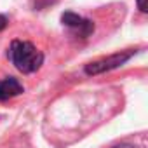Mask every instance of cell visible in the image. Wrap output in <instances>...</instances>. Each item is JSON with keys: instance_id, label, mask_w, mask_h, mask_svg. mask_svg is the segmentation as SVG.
I'll use <instances>...</instances> for the list:
<instances>
[{"instance_id": "cell-1", "label": "cell", "mask_w": 148, "mask_h": 148, "mask_svg": "<svg viewBox=\"0 0 148 148\" xmlns=\"http://www.w3.org/2000/svg\"><path fill=\"white\" fill-rule=\"evenodd\" d=\"M9 59L23 73L37 71L44 63V54L28 40H12L9 47Z\"/></svg>"}, {"instance_id": "cell-5", "label": "cell", "mask_w": 148, "mask_h": 148, "mask_svg": "<svg viewBox=\"0 0 148 148\" xmlns=\"http://www.w3.org/2000/svg\"><path fill=\"white\" fill-rule=\"evenodd\" d=\"M136 4H138V9L141 12H146L148 11V5H146V0H136Z\"/></svg>"}, {"instance_id": "cell-3", "label": "cell", "mask_w": 148, "mask_h": 148, "mask_svg": "<svg viewBox=\"0 0 148 148\" xmlns=\"http://www.w3.org/2000/svg\"><path fill=\"white\" fill-rule=\"evenodd\" d=\"M61 23L70 28L75 35H79L80 38H87L92 32H94V23L91 19H86L75 12H64L61 16Z\"/></svg>"}, {"instance_id": "cell-7", "label": "cell", "mask_w": 148, "mask_h": 148, "mask_svg": "<svg viewBox=\"0 0 148 148\" xmlns=\"http://www.w3.org/2000/svg\"><path fill=\"white\" fill-rule=\"evenodd\" d=\"M112 148H134L132 145H127V143H122V145H115V146H112Z\"/></svg>"}, {"instance_id": "cell-4", "label": "cell", "mask_w": 148, "mask_h": 148, "mask_svg": "<svg viewBox=\"0 0 148 148\" xmlns=\"http://www.w3.org/2000/svg\"><path fill=\"white\" fill-rule=\"evenodd\" d=\"M23 91H25V87L14 77H5L0 80V101H7L11 98H16Z\"/></svg>"}, {"instance_id": "cell-6", "label": "cell", "mask_w": 148, "mask_h": 148, "mask_svg": "<svg viewBox=\"0 0 148 148\" xmlns=\"http://www.w3.org/2000/svg\"><path fill=\"white\" fill-rule=\"evenodd\" d=\"M5 26H7V18L0 14V32H2V30H4Z\"/></svg>"}, {"instance_id": "cell-2", "label": "cell", "mask_w": 148, "mask_h": 148, "mask_svg": "<svg viewBox=\"0 0 148 148\" xmlns=\"http://www.w3.org/2000/svg\"><path fill=\"white\" fill-rule=\"evenodd\" d=\"M134 54H136V51L134 49H129V51L115 52V54H112L108 58H101L98 61H92V63L86 64V73H87V75H99V73L115 70V68L122 66L124 63H127Z\"/></svg>"}]
</instances>
